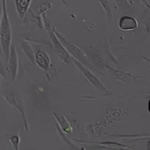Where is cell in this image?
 Instances as JSON below:
<instances>
[{
	"label": "cell",
	"mask_w": 150,
	"mask_h": 150,
	"mask_svg": "<svg viewBox=\"0 0 150 150\" xmlns=\"http://www.w3.org/2000/svg\"><path fill=\"white\" fill-rule=\"evenodd\" d=\"M55 127H56V129H57V132L59 133L60 137L62 138V140L64 141V142H65L66 144H69V146L71 147V148H76V146H75V145H74V144H72V142H71V141H70V140H69V138L67 137V136H66V133L64 132V131H63L62 129H61V128H60V127H59V125H58L57 123H56Z\"/></svg>",
	"instance_id": "12"
},
{
	"label": "cell",
	"mask_w": 150,
	"mask_h": 150,
	"mask_svg": "<svg viewBox=\"0 0 150 150\" xmlns=\"http://www.w3.org/2000/svg\"><path fill=\"white\" fill-rule=\"evenodd\" d=\"M44 27L46 28V30L48 31V34L51 38V41H52V45L54 46V48L55 49V51L57 52V55L60 58V60L62 61L65 64H69L70 61L72 60V57L70 56V54L68 53V51L65 49V47L62 45V43L60 42V40H58V38L56 37V35L54 34L53 27L54 25H52L51 22H49L47 20V18L44 16Z\"/></svg>",
	"instance_id": "2"
},
{
	"label": "cell",
	"mask_w": 150,
	"mask_h": 150,
	"mask_svg": "<svg viewBox=\"0 0 150 150\" xmlns=\"http://www.w3.org/2000/svg\"><path fill=\"white\" fill-rule=\"evenodd\" d=\"M32 0H15V8L17 15L20 19H25L30 8Z\"/></svg>",
	"instance_id": "10"
},
{
	"label": "cell",
	"mask_w": 150,
	"mask_h": 150,
	"mask_svg": "<svg viewBox=\"0 0 150 150\" xmlns=\"http://www.w3.org/2000/svg\"><path fill=\"white\" fill-rule=\"evenodd\" d=\"M2 1V20L0 23V43L3 50V53L6 58V62L9 56V50L12 44V28L11 20H9L7 0Z\"/></svg>",
	"instance_id": "1"
},
{
	"label": "cell",
	"mask_w": 150,
	"mask_h": 150,
	"mask_svg": "<svg viewBox=\"0 0 150 150\" xmlns=\"http://www.w3.org/2000/svg\"><path fill=\"white\" fill-rule=\"evenodd\" d=\"M148 148H150V142H149V144H148Z\"/></svg>",
	"instance_id": "18"
},
{
	"label": "cell",
	"mask_w": 150,
	"mask_h": 150,
	"mask_svg": "<svg viewBox=\"0 0 150 150\" xmlns=\"http://www.w3.org/2000/svg\"><path fill=\"white\" fill-rule=\"evenodd\" d=\"M3 97L6 100L9 104H11L12 107H14L15 109L20 112L23 118V126H25V129L29 131V124H28V121L25 115V107H23V101L21 97L18 95L16 92H14L13 90H9V89H4L3 90Z\"/></svg>",
	"instance_id": "4"
},
{
	"label": "cell",
	"mask_w": 150,
	"mask_h": 150,
	"mask_svg": "<svg viewBox=\"0 0 150 150\" xmlns=\"http://www.w3.org/2000/svg\"><path fill=\"white\" fill-rule=\"evenodd\" d=\"M115 3L117 4V6L119 7L120 9L122 11H127L131 7V4L128 1V0H115Z\"/></svg>",
	"instance_id": "15"
},
{
	"label": "cell",
	"mask_w": 150,
	"mask_h": 150,
	"mask_svg": "<svg viewBox=\"0 0 150 150\" xmlns=\"http://www.w3.org/2000/svg\"><path fill=\"white\" fill-rule=\"evenodd\" d=\"M118 26L123 31H132L138 27V23L130 16H123L120 18Z\"/></svg>",
	"instance_id": "8"
},
{
	"label": "cell",
	"mask_w": 150,
	"mask_h": 150,
	"mask_svg": "<svg viewBox=\"0 0 150 150\" xmlns=\"http://www.w3.org/2000/svg\"><path fill=\"white\" fill-rule=\"evenodd\" d=\"M9 143L14 147L15 150H19V146H20L21 144V137L18 134L16 135H12L11 138H9Z\"/></svg>",
	"instance_id": "14"
},
{
	"label": "cell",
	"mask_w": 150,
	"mask_h": 150,
	"mask_svg": "<svg viewBox=\"0 0 150 150\" xmlns=\"http://www.w3.org/2000/svg\"><path fill=\"white\" fill-rule=\"evenodd\" d=\"M53 29H54V34L56 35V37L58 38V40H60L61 43H62V45L65 47V49L68 51V53L70 54V56H71L73 59H76L79 61V62H81L82 64L87 66L88 60L86 58V54H84L77 45L73 44L72 42H70L69 40H68L67 39H66L62 34H60L58 31H56L54 27H53Z\"/></svg>",
	"instance_id": "3"
},
{
	"label": "cell",
	"mask_w": 150,
	"mask_h": 150,
	"mask_svg": "<svg viewBox=\"0 0 150 150\" xmlns=\"http://www.w3.org/2000/svg\"><path fill=\"white\" fill-rule=\"evenodd\" d=\"M35 64L38 66V68L47 72L52 66L51 56L45 50L39 48L35 54Z\"/></svg>",
	"instance_id": "7"
},
{
	"label": "cell",
	"mask_w": 150,
	"mask_h": 150,
	"mask_svg": "<svg viewBox=\"0 0 150 150\" xmlns=\"http://www.w3.org/2000/svg\"><path fill=\"white\" fill-rule=\"evenodd\" d=\"M7 64V76L8 75L11 80L15 81L19 71V56L15 46H13L12 44L11 46V50H9V56Z\"/></svg>",
	"instance_id": "5"
},
{
	"label": "cell",
	"mask_w": 150,
	"mask_h": 150,
	"mask_svg": "<svg viewBox=\"0 0 150 150\" xmlns=\"http://www.w3.org/2000/svg\"><path fill=\"white\" fill-rule=\"evenodd\" d=\"M1 20H2V8L0 11V23H1Z\"/></svg>",
	"instance_id": "17"
},
{
	"label": "cell",
	"mask_w": 150,
	"mask_h": 150,
	"mask_svg": "<svg viewBox=\"0 0 150 150\" xmlns=\"http://www.w3.org/2000/svg\"><path fill=\"white\" fill-rule=\"evenodd\" d=\"M0 83H1V82H0Z\"/></svg>",
	"instance_id": "19"
},
{
	"label": "cell",
	"mask_w": 150,
	"mask_h": 150,
	"mask_svg": "<svg viewBox=\"0 0 150 150\" xmlns=\"http://www.w3.org/2000/svg\"><path fill=\"white\" fill-rule=\"evenodd\" d=\"M20 45H21V48L23 53H25V54L29 58V60L33 64H35V53H34V50H33V47L31 46V44L28 41L23 40L20 42Z\"/></svg>",
	"instance_id": "11"
},
{
	"label": "cell",
	"mask_w": 150,
	"mask_h": 150,
	"mask_svg": "<svg viewBox=\"0 0 150 150\" xmlns=\"http://www.w3.org/2000/svg\"><path fill=\"white\" fill-rule=\"evenodd\" d=\"M52 115H53V116L54 117L55 121L57 122V124L59 125L61 129H62L66 134H70L72 132V127L69 124V122L67 119V117H66L65 115L61 114L60 115H56L54 111L52 112Z\"/></svg>",
	"instance_id": "9"
},
{
	"label": "cell",
	"mask_w": 150,
	"mask_h": 150,
	"mask_svg": "<svg viewBox=\"0 0 150 150\" xmlns=\"http://www.w3.org/2000/svg\"><path fill=\"white\" fill-rule=\"evenodd\" d=\"M0 76H2L4 79L7 78V70H6V67L3 64L2 60L0 59Z\"/></svg>",
	"instance_id": "16"
},
{
	"label": "cell",
	"mask_w": 150,
	"mask_h": 150,
	"mask_svg": "<svg viewBox=\"0 0 150 150\" xmlns=\"http://www.w3.org/2000/svg\"><path fill=\"white\" fill-rule=\"evenodd\" d=\"M72 61H73V63L75 64V66L77 67V69L80 70V71H81V73L84 76V78H86L87 81L92 84L93 86H95L97 88H100V89H101V90H103V91L106 90L105 86H103V83H101L100 80L98 79L96 76V75H94L93 72L86 67V65L82 64L81 62H79L78 60L73 59V58H72Z\"/></svg>",
	"instance_id": "6"
},
{
	"label": "cell",
	"mask_w": 150,
	"mask_h": 150,
	"mask_svg": "<svg viewBox=\"0 0 150 150\" xmlns=\"http://www.w3.org/2000/svg\"><path fill=\"white\" fill-rule=\"evenodd\" d=\"M100 2L101 4L103 9H104V11L107 14L108 20L111 21L112 20V11H111V6H110L109 2H108L107 0H100Z\"/></svg>",
	"instance_id": "13"
}]
</instances>
